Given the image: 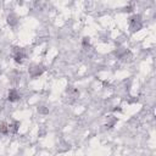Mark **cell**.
Instances as JSON below:
<instances>
[{
	"mask_svg": "<svg viewBox=\"0 0 156 156\" xmlns=\"http://www.w3.org/2000/svg\"><path fill=\"white\" fill-rule=\"evenodd\" d=\"M20 98H21V96H20L17 89L12 88V89L9 90V93H7V100H9L10 102H16V101L20 100Z\"/></svg>",
	"mask_w": 156,
	"mask_h": 156,
	"instance_id": "cell-4",
	"label": "cell"
},
{
	"mask_svg": "<svg viewBox=\"0 0 156 156\" xmlns=\"http://www.w3.org/2000/svg\"><path fill=\"white\" fill-rule=\"evenodd\" d=\"M44 72V67L39 66V65H32L29 68V74L32 78H37L38 76H40Z\"/></svg>",
	"mask_w": 156,
	"mask_h": 156,
	"instance_id": "cell-3",
	"label": "cell"
},
{
	"mask_svg": "<svg viewBox=\"0 0 156 156\" xmlns=\"http://www.w3.org/2000/svg\"><path fill=\"white\" fill-rule=\"evenodd\" d=\"M18 128H20V122L18 121H13L12 123L9 124V133L16 134L18 132Z\"/></svg>",
	"mask_w": 156,
	"mask_h": 156,
	"instance_id": "cell-5",
	"label": "cell"
},
{
	"mask_svg": "<svg viewBox=\"0 0 156 156\" xmlns=\"http://www.w3.org/2000/svg\"><path fill=\"white\" fill-rule=\"evenodd\" d=\"M24 58H26V55H24L23 50L21 48H13V60H15V62L21 65V63H23Z\"/></svg>",
	"mask_w": 156,
	"mask_h": 156,
	"instance_id": "cell-2",
	"label": "cell"
},
{
	"mask_svg": "<svg viewBox=\"0 0 156 156\" xmlns=\"http://www.w3.org/2000/svg\"><path fill=\"white\" fill-rule=\"evenodd\" d=\"M7 22H9L10 26H16V24H17V16L13 15V13L9 15V16H7Z\"/></svg>",
	"mask_w": 156,
	"mask_h": 156,
	"instance_id": "cell-6",
	"label": "cell"
},
{
	"mask_svg": "<svg viewBox=\"0 0 156 156\" xmlns=\"http://www.w3.org/2000/svg\"><path fill=\"white\" fill-rule=\"evenodd\" d=\"M116 122H117V118H116V117L108 116V117H107V122H106V127H107V128H112Z\"/></svg>",
	"mask_w": 156,
	"mask_h": 156,
	"instance_id": "cell-8",
	"label": "cell"
},
{
	"mask_svg": "<svg viewBox=\"0 0 156 156\" xmlns=\"http://www.w3.org/2000/svg\"><path fill=\"white\" fill-rule=\"evenodd\" d=\"M82 45H83V48H89V45H90V39L88 38V37H84L83 38V40H82Z\"/></svg>",
	"mask_w": 156,
	"mask_h": 156,
	"instance_id": "cell-10",
	"label": "cell"
},
{
	"mask_svg": "<svg viewBox=\"0 0 156 156\" xmlns=\"http://www.w3.org/2000/svg\"><path fill=\"white\" fill-rule=\"evenodd\" d=\"M67 93H68L69 96L73 98V99H76V98L79 96V91H78L76 88H72V87H69V89H67Z\"/></svg>",
	"mask_w": 156,
	"mask_h": 156,
	"instance_id": "cell-7",
	"label": "cell"
},
{
	"mask_svg": "<svg viewBox=\"0 0 156 156\" xmlns=\"http://www.w3.org/2000/svg\"><path fill=\"white\" fill-rule=\"evenodd\" d=\"M0 133L1 134H7L9 133V124L6 122H1L0 123Z\"/></svg>",
	"mask_w": 156,
	"mask_h": 156,
	"instance_id": "cell-9",
	"label": "cell"
},
{
	"mask_svg": "<svg viewBox=\"0 0 156 156\" xmlns=\"http://www.w3.org/2000/svg\"><path fill=\"white\" fill-rule=\"evenodd\" d=\"M38 111L40 112V113H44V115H46V113H49V110L45 107V106H40L39 108H38Z\"/></svg>",
	"mask_w": 156,
	"mask_h": 156,
	"instance_id": "cell-11",
	"label": "cell"
},
{
	"mask_svg": "<svg viewBox=\"0 0 156 156\" xmlns=\"http://www.w3.org/2000/svg\"><path fill=\"white\" fill-rule=\"evenodd\" d=\"M141 17L140 15H133L132 17H129V29L132 33L139 30L141 28Z\"/></svg>",
	"mask_w": 156,
	"mask_h": 156,
	"instance_id": "cell-1",
	"label": "cell"
}]
</instances>
